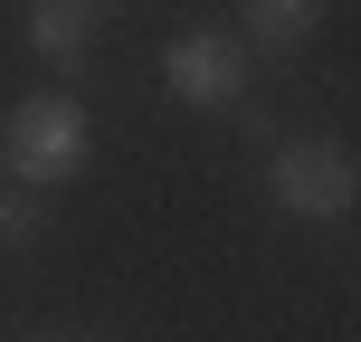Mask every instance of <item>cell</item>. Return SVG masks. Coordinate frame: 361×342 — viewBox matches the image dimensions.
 Returning <instances> with one entry per match:
<instances>
[{"label":"cell","mask_w":361,"mask_h":342,"mask_svg":"<svg viewBox=\"0 0 361 342\" xmlns=\"http://www.w3.org/2000/svg\"><path fill=\"white\" fill-rule=\"evenodd\" d=\"M95 162V124L76 95H19L0 114V171H19V190H57Z\"/></svg>","instance_id":"1"},{"label":"cell","mask_w":361,"mask_h":342,"mask_svg":"<svg viewBox=\"0 0 361 342\" xmlns=\"http://www.w3.org/2000/svg\"><path fill=\"white\" fill-rule=\"evenodd\" d=\"M267 190L286 219H305V228H343L352 200H361V171L343 143H324V133H276L267 143Z\"/></svg>","instance_id":"2"},{"label":"cell","mask_w":361,"mask_h":342,"mask_svg":"<svg viewBox=\"0 0 361 342\" xmlns=\"http://www.w3.org/2000/svg\"><path fill=\"white\" fill-rule=\"evenodd\" d=\"M162 86L180 105H200V114L247 105V48H238V29H171L162 38Z\"/></svg>","instance_id":"3"},{"label":"cell","mask_w":361,"mask_h":342,"mask_svg":"<svg viewBox=\"0 0 361 342\" xmlns=\"http://www.w3.org/2000/svg\"><path fill=\"white\" fill-rule=\"evenodd\" d=\"M105 10H114V0H29V48L76 76L86 48H95V29H105Z\"/></svg>","instance_id":"4"},{"label":"cell","mask_w":361,"mask_h":342,"mask_svg":"<svg viewBox=\"0 0 361 342\" xmlns=\"http://www.w3.org/2000/svg\"><path fill=\"white\" fill-rule=\"evenodd\" d=\"M314 29H324V0H238V48L295 57Z\"/></svg>","instance_id":"5"},{"label":"cell","mask_w":361,"mask_h":342,"mask_svg":"<svg viewBox=\"0 0 361 342\" xmlns=\"http://www.w3.org/2000/svg\"><path fill=\"white\" fill-rule=\"evenodd\" d=\"M38 238H48V200L0 181V248H38Z\"/></svg>","instance_id":"6"},{"label":"cell","mask_w":361,"mask_h":342,"mask_svg":"<svg viewBox=\"0 0 361 342\" xmlns=\"http://www.w3.org/2000/svg\"><path fill=\"white\" fill-rule=\"evenodd\" d=\"M19 342H67V333H19Z\"/></svg>","instance_id":"7"}]
</instances>
